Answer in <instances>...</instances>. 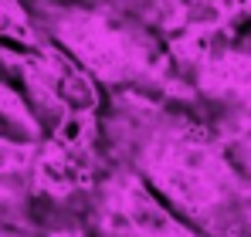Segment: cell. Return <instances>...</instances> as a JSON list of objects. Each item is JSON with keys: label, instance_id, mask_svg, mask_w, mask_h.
I'll list each match as a JSON object with an SVG mask.
<instances>
[{"label": "cell", "instance_id": "cell-1", "mask_svg": "<svg viewBox=\"0 0 251 237\" xmlns=\"http://www.w3.org/2000/svg\"><path fill=\"white\" fill-rule=\"evenodd\" d=\"M139 176L204 237H251V183L190 122L132 116Z\"/></svg>", "mask_w": 251, "mask_h": 237}, {"label": "cell", "instance_id": "cell-2", "mask_svg": "<svg viewBox=\"0 0 251 237\" xmlns=\"http://www.w3.org/2000/svg\"><path fill=\"white\" fill-rule=\"evenodd\" d=\"M92 220L99 237H204L139 173H116L99 183Z\"/></svg>", "mask_w": 251, "mask_h": 237}, {"label": "cell", "instance_id": "cell-3", "mask_svg": "<svg viewBox=\"0 0 251 237\" xmlns=\"http://www.w3.org/2000/svg\"><path fill=\"white\" fill-rule=\"evenodd\" d=\"M65 38L72 44V51L82 58L85 68H92L95 75H102L109 81L156 78L160 75L153 58L136 41L112 31L102 21H75L72 27H65Z\"/></svg>", "mask_w": 251, "mask_h": 237}]
</instances>
